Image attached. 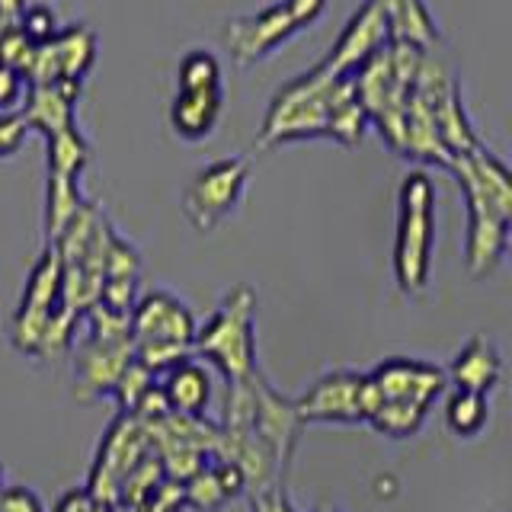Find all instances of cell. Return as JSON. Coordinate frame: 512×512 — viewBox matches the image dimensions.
Masks as SVG:
<instances>
[{"label": "cell", "mask_w": 512, "mask_h": 512, "mask_svg": "<svg viewBox=\"0 0 512 512\" xmlns=\"http://www.w3.org/2000/svg\"><path fill=\"white\" fill-rule=\"evenodd\" d=\"M365 125L368 116L352 77L333 74L320 61L276 90L260 128V148L266 151L304 138H333L346 148H356L365 135Z\"/></svg>", "instance_id": "6da1fadb"}, {"label": "cell", "mask_w": 512, "mask_h": 512, "mask_svg": "<svg viewBox=\"0 0 512 512\" xmlns=\"http://www.w3.org/2000/svg\"><path fill=\"white\" fill-rule=\"evenodd\" d=\"M448 170L468 202V240H464V263L474 279L493 276L509 253L512 228V176L506 164L484 141L474 151L455 157Z\"/></svg>", "instance_id": "7a4b0ae2"}, {"label": "cell", "mask_w": 512, "mask_h": 512, "mask_svg": "<svg viewBox=\"0 0 512 512\" xmlns=\"http://www.w3.org/2000/svg\"><path fill=\"white\" fill-rule=\"evenodd\" d=\"M445 368L423 359H384L365 372V423L388 439L423 429L432 404L445 394Z\"/></svg>", "instance_id": "3957f363"}, {"label": "cell", "mask_w": 512, "mask_h": 512, "mask_svg": "<svg viewBox=\"0 0 512 512\" xmlns=\"http://www.w3.org/2000/svg\"><path fill=\"white\" fill-rule=\"evenodd\" d=\"M436 253V183L426 170L404 173L397 189L394 279L404 295L426 292Z\"/></svg>", "instance_id": "277c9868"}, {"label": "cell", "mask_w": 512, "mask_h": 512, "mask_svg": "<svg viewBox=\"0 0 512 512\" xmlns=\"http://www.w3.org/2000/svg\"><path fill=\"white\" fill-rule=\"evenodd\" d=\"M196 330L199 324L192 317V308L167 288L144 292L128 314V340H132L135 362L154 375L192 356Z\"/></svg>", "instance_id": "5b68a950"}, {"label": "cell", "mask_w": 512, "mask_h": 512, "mask_svg": "<svg viewBox=\"0 0 512 512\" xmlns=\"http://www.w3.org/2000/svg\"><path fill=\"white\" fill-rule=\"evenodd\" d=\"M192 356L212 362L228 384L253 378L256 368V295L250 285H234L215 314L196 330Z\"/></svg>", "instance_id": "8992f818"}, {"label": "cell", "mask_w": 512, "mask_h": 512, "mask_svg": "<svg viewBox=\"0 0 512 512\" xmlns=\"http://www.w3.org/2000/svg\"><path fill=\"white\" fill-rule=\"evenodd\" d=\"M84 317H90V333L74 349V391L90 400L112 394L128 362L135 359V352L132 340H128V317L112 314L100 304Z\"/></svg>", "instance_id": "52a82bcc"}, {"label": "cell", "mask_w": 512, "mask_h": 512, "mask_svg": "<svg viewBox=\"0 0 512 512\" xmlns=\"http://www.w3.org/2000/svg\"><path fill=\"white\" fill-rule=\"evenodd\" d=\"M253 164L250 157H218L208 167H202L189 180L183 192V215L199 234L215 231L224 218L237 212V205L244 202V192L250 183Z\"/></svg>", "instance_id": "ba28073f"}, {"label": "cell", "mask_w": 512, "mask_h": 512, "mask_svg": "<svg viewBox=\"0 0 512 512\" xmlns=\"http://www.w3.org/2000/svg\"><path fill=\"white\" fill-rule=\"evenodd\" d=\"M64 308L61 301V256L55 244H45L39 253V260L32 263L26 285H23V298L16 304V314L10 320V340L13 346L23 352V356L36 359L42 336L48 320Z\"/></svg>", "instance_id": "9c48e42d"}, {"label": "cell", "mask_w": 512, "mask_h": 512, "mask_svg": "<svg viewBox=\"0 0 512 512\" xmlns=\"http://www.w3.org/2000/svg\"><path fill=\"white\" fill-rule=\"evenodd\" d=\"M301 426L308 423H365V372L336 368L320 375L295 400Z\"/></svg>", "instance_id": "30bf717a"}, {"label": "cell", "mask_w": 512, "mask_h": 512, "mask_svg": "<svg viewBox=\"0 0 512 512\" xmlns=\"http://www.w3.org/2000/svg\"><path fill=\"white\" fill-rule=\"evenodd\" d=\"M96 64V32L87 23L61 26L48 45H36V55L26 71L29 84H84V77Z\"/></svg>", "instance_id": "8fae6325"}, {"label": "cell", "mask_w": 512, "mask_h": 512, "mask_svg": "<svg viewBox=\"0 0 512 512\" xmlns=\"http://www.w3.org/2000/svg\"><path fill=\"white\" fill-rule=\"evenodd\" d=\"M298 32L292 13H288L285 0L272 7H263L260 13L250 16H237L228 26H224V48L231 52V58L240 68H250V64L269 58L282 42H288Z\"/></svg>", "instance_id": "7c38bea8"}, {"label": "cell", "mask_w": 512, "mask_h": 512, "mask_svg": "<svg viewBox=\"0 0 512 512\" xmlns=\"http://www.w3.org/2000/svg\"><path fill=\"white\" fill-rule=\"evenodd\" d=\"M250 429L256 432L272 458L279 461V468L285 471L288 458L295 452V439L301 432V420L295 410V400L282 397L272 384L256 372L253 375V416H250Z\"/></svg>", "instance_id": "4fadbf2b"}, {"label": "cell", "mask_w": 512, "mask_h": 512, "mask_svg": "<svg viewBox=\"0 0 512 512\" xmlns=\"http://www.w3.org/2000/svg\"><path fill=\"white\" fill-rule=\"evenodd\" d=\"M388 26H384V16L375 7V0H365V4L349 16L346 29L340 32V39L330 48V55L324 58L327 71L352 77L368 58H375L384 45H388Z\"/></svg>", "instance_id": "5bb4252c"}, {"label": "cell", "mask_w": 512, "mask_h": 512, "mask_svg": "<svg viewBox=\"0 0 512 512\" xmlns=\"http://www.w3.org/2000/svg\"><path fill=\"white\" fill-rule=\"evenodd\" d=\"M80 87L84 84H68V80H58V84H29L26 100L20 106V116L29 132H42L45 138H52L68 132V128H77Z\"/></svg>", "instance_id": "9a60e30c"}, {"label": "cell", "mask_w": 512, "mask_h": 512, "mask_svg": "<svg viewBox=\"0 0 512 512\" xmlns=\"http://www.w3.org/2000/svg\"><path fill=\"white\" fill-rule=\"evenodd\" d=\"M157 391L170 416H183V420H202L212 400V375L196 359H180L157 375Z\"/></svg>", "instance_id": "2e32d148"}, {"label": "cell", "mask_w": 512, "mask_h": 512, "mask_svg": "<svg viewBox=\"0 0 512 512\" xmlns=\"http://www.w3.org/2000/svg\"><path fill=\"white\" fill-rule=\"evenodd\" d=\"M445 378H448V384H455L458 391H474V394L490 397L503 378L500 349H496V343L484 333L471 336V340L455 352V359L448 362Z\"/></svg>", "instance_id": "e0dca14e"}, {"label": "cell", "mask_w": 512, "mask_h": 512, "mask_svg": "<svg viewBox=\"0 0 512 512\" xmlns=\"http://www.w3.org/2000/svg\"><path fill=\"white\" fill-rule=\"evenodd\" d=\"M224 112V90H176L170 109H167V122L173 128V135L180 141L199 144L215 135V128L221 122Z\"/></svg>", "instance_id": "ac0fdd59"}, {"label": "cell", "mask_w": 512, "mask_h": 512, "mask_svg": "<svg viewBox=\"0 0 512 512\" xmlns=\"http://www.w3.org/2000/svg\"><path fill=\"white\" fill-rule=\"evenodd\" d=\"M384 16L388 39L394 45H410L416 52H432L439 42V29L423 0H375Z\"/></svg>", "instance_id": "d6986e66"}, {"label": "cell", "mask_w": 512, "mask_h": 512, "mask_svg": "<svg viewBox=\"0 0 512 512\" xmlns=\"http://www.w3.org/2000/svg\"><path fill=\"white\" fill-rule=\"evenodd\" d=\"M87 205L80 196V180H68V176H48L45 189V237L48 244H55L61 231L74 221V215Z\"/></svg>", "instance_id": "ffe728a7"}, {"label": "cell", "mask_w": 512, "mask_h": 512, "mask_svg": "<svg viewBox=\"0 0 512 512\" xmlns=\"http://www.w3.org/2000/svg\"><path fill=\"white\" fill-rule=\"evenodd\" d=\"M490 423V397L474 391H452L445 400V426L458 439H477Z\"/></svg>", "instance_id": "44dd1931"}, {"label": "cell", "mask_w": 512, "mask_h": 512, "mask_svg": "<svg viewBox=\"0 0 512 512\" xmlns=\"http://www.w3.org/2000/svg\"><path fill=\"white\" fill-rule=\"evenodd\" d=\"M48 141V176H68V180H80L84 170L90 167L93 148L84 138L80 128H68V132L45 138Z\"/></svg>", "instance_id": "7402d4cb"}, {"label": "cell", "mask_w": 512, "mask_h": 512, "mask_svg": "<svg viewBox=\"0 0 512 512\" xmlns=\"http://www.w3.org/2000/svg\"><path fill=\"white\" fill-rule=\"evenodd\" d=\"M221 87V64L208 48H189L176 68V90H215Z\"/></svg>", "instance_id": "603a6c76"}, {"label": "cell", "mask_w": 512, "mask_h": 512, "mask_svg": "<svg viewBox=\"0 0 512 512\" xmlns=\"http://www.w3.org/2000/svg\"><path fill=\"white\" fill-rule=\"evenodd\" d=\"M180 487H183V503H189L199 512H215L228 503V493H224V487H221L215 464H208V468L202 464V468L192 471L186 477V484H180Z\"/></svg>", "instance_id": "cb8c5ba5"}, {"label": "cell", "mask_w": 512, "mask_h": 512, "mask_svg": "<svg viewBox=\"0 0 512 512\" xmlns=\"http://www.w3.org/2000/svg\"><path fill=\"white\" fill-rule=\"evenodd\" d=\"M16 26H20V32L32 45H48L61 32V20L52 4H26Z\"/></svg>", "instance_id": "d4e9b609"}, {"label": "cell", "mask_w": 512, "mask_h": 512, "mask_svg": "<svg viewBox=\"0 0 512 512\" xmlns=\"http://www.w3.org/2000/svg\"><path fill=\"white\" fill-rule=\"evenodd\" d=\"M26 90H29V80L20 71L0 64V112H20Z\"/></svg>", "instance_id": "484cf974"}, {"label": "cell", "mask_w": 512, "mask_h": 512, "mask_svg": "<svg viewBox=\"0 0 512 512\" xmlns=\"http://www.w3.org/2000/svg\"><path fill=\"white\" fill-rule=\"evenodd\" d=\"M26 135H29V128L20 112H0V160L20 151Z\"/></svg>", "instance_id": "4316f807"}, {"label": "cell", "mask_w": 512, "mask_h": 512, "mask_svg": "<svg viewBox=\"0 0 512 512\" xmlns=\"http://www.w3.org/2000/svg\"><path fill=\"white\" fill-rule=\"evenodd\" d=\"M0 512H45V503L39 500L36 490L10 484L0 487Z\"/></svg>", "instance_id": "83f0119b"}, {"label": "cell", "mask_w": 512, "mask_h": 512, "mask_svg": "<svg viewBox=\"0 0 512 512\" xmlns=\"http://www.w3.org/2000/svg\"><path fill=\"white\" fill-rule=\"evenodd\" d=\"M285 7H288V13H292V20L301 32V29H308L320 20V13L327 10V0H285Z\"/></svg>", "instance_id": "f1b7e54d"}, {"label": "cell", "mask_w": 512, "mask_h": 512, "mask_svg": "<svg viewBox=\"0 0 512 512\" xmlns=\"http://www.w3.org/2000/svg\"><path fill=\"white\" fill-rule=\"evenodd\" d=\"M250 512H295L292 500L285 496L282 487H269L263 493H253V503Z\"/></svg>", "instance_id": "f546056e"}, {"label": "cell", "mask_w": 512, "mask_h": 512, "mask_svg": "<svg viewBox=\"0 0 512 512\" xmlns=\"http://www.w3.org/2000/svg\"><path fill=\"white\" fill-rule=\"evenodd\" d=\"M29 0H0V29L7 26H16V20H20V13L26 10Z\"/></svg>", "instance_id": "4dcf8cb0"}, {"label": "cell", "mask_w": 512, "mask_h": 512, "mask_svg": "<svg viewBox=\"0 0 512 512\" xmlns=\"http://www.w3.org/2000/svg\"><path fill=\"white\" fill-rule=\"evenodd\" d=\"M0 487H4V461H0Z\"/></svg>", "instance_id": "1f68e13d"}]
</instances>
